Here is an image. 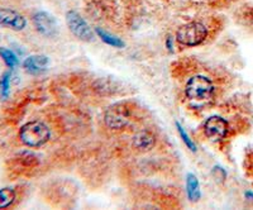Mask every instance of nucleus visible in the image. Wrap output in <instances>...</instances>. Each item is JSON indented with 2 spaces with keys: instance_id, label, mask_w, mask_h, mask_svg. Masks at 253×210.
I'll use <instances>...</instances> for the list:
<instances>
[{
  "instance_id": "obj_7",
  "label": "nucleus",
  "mask_w": 253,
  "mask_h": 210,
  "mask_svg": "<svg viewBox=\"0 0 253 210\" xmlns=\"http://www.w3.org/2000/svg\"><path fill=\"white\" fill-rule=\"evenodd\" d=\"M204 132L210 141H223L228 134V123L221 117L213 115L205 122Z\"/></svg>"
},
{
  "instance_id": "obj_5",
  "label": "nucleus",
  "mask_w": 253,
  "mask_h": 210,
  "mask_svg": "<svg viewBox=\"0 0 253 210\" xmlns=\"http://www.w3.org/2000/svg\"><path fill=\"white\" fill-rule=\"evenodd\" d=\"M66 23L72 35H75L79 40L84 42H91L94 40L92 29L86 23V20L75 10H69L66 13Z\"/></svg>"
},
{
  "instance_id": "obj_15",
  "label": "nucleus",
  "mask_w": 253,
  "mask_h": 210,
  "mask_svg": "<svg viewBox=\"0 0 253 210\" xmlns=\"http://www.w3.org/2000/svg\"><path fill=\"white\" fill-rule=\"evenodd\" d=\"M10 78H12V74L9 71L4 72L3 76L0 78V96L1 99H6L10 94Z\"/></svg>"
},
{
  "instance_id": "obj_8",
  "label": "nucleus",
  "mask_w": 253,
  "mask_h": 210,
  "mask_svg": "<svg viewBox=\"0 0 253 210\" xmlns=\"http://www.w3.org/2000/svg\"><path fill=\"white\" fill-rule=\"evenodd\" d=\"M0 26L13 31H23L27 27V19L23 14L9 8H0Z\"/></svg>"
},
{
  "instance_id": "obj_1",
  "label": "nucleus",
  "mask_w": 253,
  "mask_h": 210,
  "mask_svg": "<svg viewBox=\"0 0 253 210\" xmlns=\"http://www.w3.org/2000/svg\"><path fill=\"white\" fill-rule=\"evenodd\" d=\"M19 138L24 146L31 147V148H38L49 141L51 130L43 122H28L20 128Z\"/></svg>"
},
{
  "instance_id": "obj_14",
  "label": "nucleus",
  "mask_w": 253,
  "mask_h": 210,
  "mask_svg": "<svg viewBox=\"0 0 253 210\" xmlns=\"http://www.w3.org/2000/svg\"><path fill=\"white\" fill-rule=\"evenodd\" d=\"M0 57L3 58L4 64L9 67V69H14L19 64L17 55L10 49L5 48V47H0Z\"/></svg>"
},
{
  "instance_id": "obj_3",
  "label": "nucleus",
  "mask_w": 253,
  "mask_h": 210,
  "mask_svg": "<svg viewBox=\"0 0 253 210\" xmlns=\"http://www.w3.org/2000/svg\"><path fill=\"white\" fill-rule=\"evenodd\" d=\"M208 37V29L202 22H190L177 29L176 40L180 44L186 47H195L202 44Z\"/></svg>"
},
{
  "instance_id": "obj_10",
  "label": "nucleus",
  "mask_w": 253,
  "mask_h": 210,
  "mask_svg": "<svg viewBox=\"0 0 253 210\" xmlns=\"http://www.w3.org/2000/svg\"><path fill=\"white\" fill-rule=\"evenodd\" d=\"M156 143L155 135L148 130H141L133 137V147L138 151H150L152 150Z\"/></svg>"
},
{
  "instance_id": "obj_4",
  "label": "nucleus",
  "mask_w": 253,
  "mask_h": 210,
  "mask_svg": "<svg viewBox=\"0 0 253 210\" xmlns=\"http://www.w3.org/2000/svg\"><path fill=\"white\" fill-rule=\"evenodd\" d=\"M104 121L107 127L113 130H122L129 124L130 110L126 104H114L109 107L104 115Z\"/></svg>"
},
{
  "instance_id": "obj_12",
  "label": "nucleus",
  "mask_w": 253,
  "mask_h": 210,
  "mask_svg": "<svg viewBox=\"0 0 253 210\" xmlns=\"http://www.w3.org/2000/svg\"><path fill=\"white\" fill-rule=\"evenodd\" d=\"M95 32H96L98 37H100V40L103 41L104 43L109 44V46L112 47H117V48H122V47H124L123 41H122L121 38L113 36L112 33L107 32V31H104V29L101 28H96L95 29Z\"/></svg>"
},
{
  "instance_id": "obj_13",
  "label": "nucleus",
  "mask_w": 253,
  "mask_h": 210,
  "mask_svg": "<svg viewBox=\"0 0 253 210\" xmlns=\"http://www.w3.org/2000/svg\"><path fill=\"white\" fill-rule=\"evenodd\" d=\"M17 199V194L13 187H3L0 189V209L12 207Z\"/></svg>"
},
{
  "instance_id": "obj_11",
  "label": "nucleus",
  "mask_w": 253,
  "mask_h": 210,
  "mask_svg": "<svg viewBox=\"0 0 253 210\" xmlns=\"http://www.w3.org/2000/svg\"><path fill=\"white\" fill-rule=\"evenodd\" d=\"M186 193L191 202H198L200 199V185L194 173H187L186 176Z\"/></svg>"
},
{
  "instance_id": "obj_9",
  "label": "nucleus",
  "mask_w": 253,
  "mask_h": 210,
  "mask_svg": "<svg viewBox=\"0 0 253 210\" xmlns=\"http://www.w3.org/2000/svg\"><path fill=\"white\" fill-rule=\"evenodd\" d=\"M49 60L46 56L42 55H33L29 56L24 60L23 67L29 75H40L42 72H44L48 67Z\"/></svg>"
},
{
  "instance_id": "obj_16",
  "label": "nucleus",
  "mask_w": 253,
  "mask_h": 210,
  "mask_svg": "<svg viewBox=\"0 0 253 210\" xmlns=\"http://www.w3.org/2000/svg\"><path fill=\"white\" fill-rule=\"evenodd\" d=\"M175 124H176V127H177L178 134H180V137H181V139H182V142H184V143H185V146H186L190 151H193V152H195V151H196V144L194 143L193 139L190 138L189 134H187V132L184 129V127H182L181 124L178 123V122H176Z\"/></svg>"
},
{
  "instance_id": "obj_2",
  "label": "nucleus",
  "mask_w": 253,
  "mask_h": 210,
  "mask_svg": "<svg viewBox=\"0 0 253 210\" xmlns=\"http://www.w3.org/2000/svg\"><path fill=\"white\" fill-rule=\"evenodd\" d=\"M215 86L213 81L204 75L190 78L185 85V94L193 101H207L213 98Z\"/></svg>"
},
{
  "instance_id": "obj_6",
  "label": "nucleus",
  "mask_w": 253,
  "mask_h": 210,
  "mask_svg": "<svg viewBox=\"0 0 253 210\" xmlns=\"http://www.w3.org/2000/svg\"><path fill=\"white\" fill-rule=\"evenodd\" d=\"M33 24H35L36 29L40 35L44 36V37H56L58 33V23L57 19L48 12H36L32 17Z\"/></svg>"
}]
</instances>
